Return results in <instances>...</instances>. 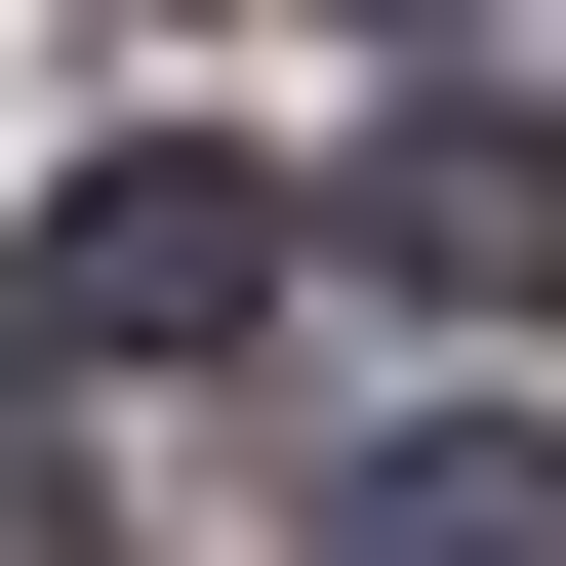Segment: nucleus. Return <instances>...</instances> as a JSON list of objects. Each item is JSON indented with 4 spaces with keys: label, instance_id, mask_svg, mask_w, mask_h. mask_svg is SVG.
<instances>
[{
    "label": "nucleus",
    "instance_id": "f257e3e1",
    "mask_svg": "<svg viewBox=\"0 0 566 566\" xmlns=\"http://www.w3.org/2000/svg\"><path fill=\"white\" fill-rule=\"evenodd\" d=\"M243 324H283V163H202V122H163V163L41 202V365H243Z\"/></svg>",
    "mask_w": 566,
    "mask_h": 566
},
{
    "label": "nucleus",
    "instance_id": "f03ea898",
    "mask_svg": "<svg viewBox=\"0 0 566 566\" xmlns=\"http://www.w3.org/2000/svg\"><path fill=\"white\" fill-rule=\"evenodd\" d=\"M324 202H365V283H446V324H566V82H405Z\"/></svg>",
    "mask_w": 566,
    "mask_h": 566
},
{
    "label": "nucleus",
    "instance_id": "7ed1b4c3",
    "mask_svg": "<svg viewBox=\"0 0 566 566\" xmlns=\"http://www.w3.org/2000/svg\"><path fill=\"white\" fill-rule=\"evenodd\" d=\"M324 566H566V446L526 405H405V446H324Z\"/></svg>",
    "mask_w": 566,
    "mask_h": 566
},
{
    "label": "nucleus",
    "instance_id": "20e7f679",
    "mask_svg": "<svg viewBox=\"0 0 566 566\" xmlns=\"http://www.w3.org/2000/svg\"><path fill=\"white\" fill-rule=\"evenodd\" d=\"M0 566H122V526H82V485H0Z\"/></svg>",
    "mask_w": 566,
    "mask_h": 566
}]
</instances>
